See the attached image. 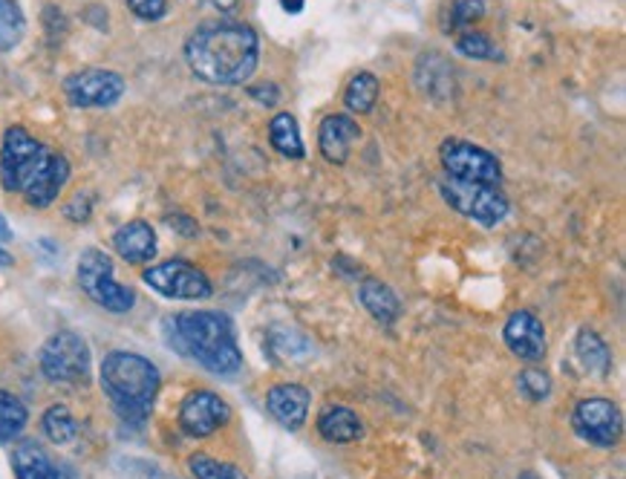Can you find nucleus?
I'll list each match as a JSON object with an SVG mask.
<instances>
[{"instance_id":"aec40b11","label":"nucleus","mask_w":626,"mask_h":479,"mask_svg":"<svg viewBox=\"0 0 626 479\" xmlns=\"http://www.w3.org/2000/svg\"><path fill=\"white\" fill-rule=\"evenodd\" d=\"M358 298H362L369 315L381 321V324H393L395 318L402 315V303H399L393 289L381 284V280H364L362 289H358Z\"/></svg>"},{"instance_id":"c85d7f7f","label":"nucleus","mask_w":626,"mask_h":479,"mask_svg":"<svg viewBox=\"0 0 626 479\" xmlns=\"http://www.w3.org/2000/svg\"><path fill=\"white\" fill-rule=\"evenodd\" d=\"M188 471H191L193 479H249L237 465L220 463V459L205 454H193L188 459Z\"/></svg>"},{"instance_id":"9b49d317","label":"nucleus","mask_w":626,"mask_h":479,"mask_svg":"<svg viewBox=\"0 0 626 479\" xmlns=\"http://www.w3.org/2000/svg\"><path fill=\"white\" fill-rule=\"evenodd\" d=\"M64 96L73 107H113L125 96V79L113 70H81L64 82Z\"/></svg>"},{"instance_id":"b1692460","label":"nucleus","mask_w":626,"mask_h":479,"mask_svg":"<svg viewBox=\"0 0 626 479\" xmlns=\"http://www.w3.org/2000/svg\"><path fill=\"white\" fill-rule=\"evenodd\" d=\"M26 422H29V414H26V405L12 393L0 391V442H12L24 433Z\"/></svg>"},{"instance_id":"c9c22d12","label":"nucleus","mask_w":626,"mask_h":479,"mask_svg":"<svg viewBox=\"0 0 626 479\" xmlns=\"http://www.w3.org/2000/svg\"><path fill=\"white\" fill-rule=\"evenodd\" d=\"M517 479H540V477L534 471H525V474H520V477H517Z\"/></svg>"},{"instance_id":"423d86ee","label":"nucleus","mask_w":626,"mask_h":479,"mask_svg":"<svg viewBox=\"0 0 626 479\" xmlns=\"http://www.w3.org/2000/svg\"><path fill=\"white\" fill-rule=\"evenodd\" d=\"M445 203L457 208L462 217L474 219L480 226L494 228L508 217V196L499 191V185H480V182H459L448 179L439 185Z\"/></svg>"},{"instance_id":"7c9ffc66","label":"nucleus","mask_w":626,"mask_h":479,"mask_svg":"<svg viewBox=\"0 0 626 479\" xmlns=\"http://www.w3.org/2000/svg\"><path fill=\"white\" fill-rule=\"evenodd\" d=\"M128 9L139 21H162L168 15V0H128Z\"/></svg>"},{"instance_id":"39448f33","label":"nucleus","mask_w":626,"mask_h":479,"mask_svg":"<svg viewBox=\"0 0 626 479\" xmlns=\"http://www.w3.org/2000/svg\"><path fill=\"white\" fill-rule=\"evenodd\" d=\"M49 147H44L35 136L12 124L3 133V147H0V182L12 194H24L29 179L35 177L40 165L47 163Z\"/></svg>"},{"instance_id":"20e7f679","label":"nucleus","mask_w":626,"mask_h":479,"mask_svg":"<svg viewBox=\"0 0 626 479\" xmlns=\"http://www.w3.org/2000/svg\"><path fill=\"white\" fill-rule=\"evenodd\" d=\"M79 286L90 301H96L98 307L107 309V312H116V315L130 312L133 303H137V292L116 280L113 261L102 249H87L79 258Z\"/></svg>"},{"instance_id":"6ab92c4d","label":"nucleus","mask_w":626,"mask_h":479,"mask_svg":"<svg viewBox=\"0 0 626 479\" xmlns=\"http://www.w3.org/2000/svg\"><path fill=\"white\" fill-rule=\"evenodd\" d=\"M318 433H321L327 442H332V445H346V442L362 439L364 428L362 419H358L350 407L332 405L318 416Z\"/></svg>"},{"instance_id":"a211bd4d","label":"nucleus","mask_w":626,"mask_h":479,"mask_svg":"<svg viewBox=\"0 0 626 479\" xmlns=\"http://www.w3.org/2000/svg\"><path fill=\"white\" fill-rule=\"evenodd\" d=\"M12 468H15L17 479H75L67 465L52 463L47 451L35 442H21L12 451Z\"/></svg>"},{"instance_id":"f704fd0d","label":"nucleus","mask_w":626,"mask_h":479,"mask_svg":"<svg viewBox=\"0 0 626 479\" xmlns=\"http://www.w3.org/2000/svg\"><path fill=\"white\" fill-rule=\"evenodd\" d=\"M12 263H15V261H12V254L0 249V266H12Z\"/></svg>"},{"instance_id":"4be33fe9","label":"nucleus","mask_w":626,"mask_h":479,"mask_svg":"<svg viewBox=\"0 0 626 479\" xmlns=\"http://www.w3.org/2000/svg\"><path fill=\"white\" fill-rule=\"evenodd\" d=\"M575 349H578L580 364H583L587 373L598 375V379H603V375L610 373L612 352H610V347L603 344L601 335L592 333V330H580L578 342H575Z\"/></svg>"},{"instance_id":"dca6fc26","label":"nucleus","mask_w":626,"mask_h":479,"mask_svg":"<svg viewBox=\"0 0 626 479\" xmlns=\"http://www.w3.org/2000/svg\"><path fill=\"white\" fill-rule=\"evenodd\" d=\"M309 391L300 384H277L265 393V407L286 431H297L309 414Z\"/></svg>"},{"instance_id":"9d476101","label":"nucleus","mask_w":626,"mask_h":479,"mask_svg":"<svg viewBox=\"0 0 626 479\" xmlns=\"http://www.w3.org/2000/svg\"><path fill=\"white\" fill-rule=\"evenodd\" d=\"M571 422L580 436L598 447H612L624 431V419L612 398H583L575 407Z\"/></svg>"},{"instance_id":"cd10ccee","label":"nucleus","mask_w":626,"mask_h":479,"mask_svg":"<svg viewBox=\"0 0 626 479\" xmlns=\"http://www.w3.org/2000/svg\"><path fill=\"white\" fill-rule=\"evenodd\" d=\"M457 52L465 58H474V61H499L503 52L494 41H491L485 33H476V29H465V33L457 38Z\"/></svg>"},{"instance_id":"7ed1b4c3","label":"nucleus","mask_w":626,"mask_h":479,"mask_svg":"<svg viewBox=\"0 0 626 479\" xmlns=\"http://www.w3.org/2000/svg\"><path fill=\"white\" fill-rule=\"evenodd\" d=\"M160 370L145 356L116 349L102 361V387L110 398L113 410L125 422H145L156 402V393H160Z\"/></svg>"},{"instance_id":"a878e982","label":"nucleus","mask_w":626,"mask_h":479,"mask_svg":"<svg viewBox=\"0 0 626 479\" xmlns=\"http://www.w3.org/2000/svg\"><path fill=\"white\" fill-rule=\"evenodd\" d=\"M26 33V17L15 0H0V56L15 49Z\"/></svg>"},{"instance_id":"393cba45","label":"nucleus","mask_w":626,"mask_h":479,"mask_svg":"<svg viewBox=\"0 0 626 479\" xmlns=\"http://www.w3.org/2000/svg\"><path fill=\"white\" fill-rule=\"evenodd\" d=\"M40 428H44L52 445H67V442H73L79 436V422H75V416L64 405L49 407L44 419H40Z\"/></svg>"},{"instance_id":"2f4dec72","label":"nucleus","mask_w":626,"mask_h":479,"mask_svg":"<svg viewBox=\"0 0 626 479\" xmlns=\"http://www.w3.org/2000/svg\"><path fill=\"white\" fill-rule=\"evenodd\" d=\"M251 96L258 98L260 105H277V98H281V89L274 87V84H260V87H251Z\"/></svg>"},{"instance_id":"c756f323","label":"nucleus","mask_w":626,"mask_h":479,"mask_svg":"<svg viewBox=\"0 0 626 479\" xmlns=\"http://www.w3.org/2000/svg\"><path fill=\"white\" fill-rule=\"evenodd\" d=\"M517 384H520L522 396L531 398V402H543L552 393V382H548V375L543 370H525Z\"/></svg>"},{"instance_id":"f8f14e48","label":"nucleus","mask_w":626,"mask_h":479,"mask_svg":"<svg viewBox=\"0 0 626 479\" xmlns=\"http://www.w3.org/2000/svg\"><path fill=\"white\" fill-rule=\"evenodd\" d=\"M228 419H232L228 402L211 391L188 393L182 407H179V424L193 439H205L211 433H217L223 424H228Z\"/></svg>"},{"instance_id":"412c9836","label":"nucleus","mask_w":626,"mask_h":479,"mask_svg":"<svg viewBox=\"0 0 626 479\" xmlns=\"http://www.w3.org/2000/svg\"><path fill=\"white\" fill-rule=\"evenodd\" d=\"M269 142H272V147L281 156L304 159V139H300V128H297L292 113H277L272 122H269Z\"/></svg>"},{"instance_id":"f257e3e1","label":"nucleus","mask_w":626,"mask_h":479,"mask_svg":"<svg viewBox=\"0 0 626 479\" xmlns=\"http://www.w3.org/2000/svg\"><path fill=\"white\" fill-rule=\"evenodd\" d=\"M185 61L191 73L214 87H237L260 64L258 33L240 21H211L193 29L185 41Z\"/></svg>"},{"instance_id":"4468645a","label":"nucleus","mask_w":626,"mask_h":479,"mask_svg":"<svg viewBox=\"0 0 626 479\" xmlns=\"http://www.w3.org/2000/svg\"><path fill=\"white\" fill-rule=\"evenodd\" d=\"M362 139V128L355 122L353 116L335 113L327 116L321 122V131H318V147H321L323 159L330 165H346L350 154H353V145Z\"/></svg>"},{"instance_id":"6e6552de","label":"nucleus","mask_w":626,"mask_h":479,"mask_svg":"<svg viewBox=\"0 0 626 479\" xmlns=\"http://www.w3.org/2000/svg\"><path fill=\"white\" fill-rule=\"evenodd\" d=\"M439 159H442L448 177L459 179V182H480V185L503 182V165L497 156L465 139H448L439 151Z\"/></svg>"},{"instance_id":"f3484780","label":"nucleus","mask_w":626,"mask_h":479,"mask_svg":"<svg viewBox=\"0 0 626 479\" xmlns=\"http://www.w3.org/2000/svg\"><path fill=\"white\" fill-rule=\"evenodd\" d=\"M113 249L121 261L128 263H147L156 258V231L145 219H133L113 235Z\"/></svg>"},{"instance_id":"1a4fd4ad","label":"nucleus","mask_w":626,"mask_h":479,"mask_svg":"<svg viewBox=\"0 0 626 479\" xmlns=\"http://www.w3.org/2000/svg\"><path fill=\"white\" fill-rule=\"evenodd\" d=\"M142 280L153 292L174 298V301H205L214 295L209 275L188 261H165L142 272Z\"/></svg>"},{"instance_id":"0eeeda50","label":"nucleus","mask_w":626,"mask_h":479,"mask_svg":"<svg viewBox=\"0 0 626 479\" xmlns=\"http://www.w3.org/2000/svg\"><path fill=\"white\" fill-rule=\"evenodd\" d=\"M40 373L56 384H84L90 379V347L79 333H56L40 347Z\"/></svg>"},{"instance_id":"473e14b6","label":"nucleus","mask_w":626,"mask_h":479,"mask_svg":"<svg viewBox=\"0 0 626 479\" xmlns=\"http://www.w3.org/2000/svg\"><path fill=\"white\" fill-rule=\"evenodd\" d=\"M304 3H306V0H281V7L286 9L290 15H297V12L304 9Z\"/></svg>"},{"instance_id":"bb28decb","label":"nucleus","mask_w":626,"mask_h":479,"mask_svg":"<svg viewBox=\"0 0 626 479\" xmlns=\"http://www.w3.org/2000/svg\"><path fill=\"white\" fill-rule=\"evenodd\" d=\"M485 0H453L445 12V29L457 33V29H471L476 21L485 17Z\"/></svg>"},{"instance_id":"5701e85b","label":"nucleus","mask_w":626,"mask_h":479,"mask_svg":"<svg viewBox=\"0 0 626 479\" xmlns=\"http://www.w3.org/2000/svg\"><path fill=\"white\" fill-rule=\"evenodd\" d=\"M378 93H381V84L373 73H358L353 75V82L346 84L344 93V105L353 110V113L364 116L369 113L378 101Z\"/></svg>"},{"instance_id":"ddd939ff","label":"nucleus","mask_w":626,"mask_h":479,"mask_svg":"<svg viewBox=\"0 0 626 479\" xmlns=\"http://www.w3.org/2000/svg\"><path fill=\"white\" fill-rule=\"evenodd\" d=\"M503 335H506L508 349L522 361L546 358V330H543V321L529 309H520L508 318Z\"/></svg>"},{"instance_id":"f03ea898","label":"nucleus","mask_w":626,"mask_h":479,"mask_svg":"<svg viewBox=\"0 0 626 479\" xmlns=\"http://www.w3.org/2000/svg\"><path fill=\"white\" fill-rule=\"evenodd\" d=\"M174 326V344L182 356L193 358L197 364H202L209 373L232 375L240 370L243 356L234 338V326L228 315L223 312H182L170 321Z\"/></svg>"},{"instance_id":"72a5a7b5","label":"nucleus","mask_w":626,"mask_h":479,"mask_svg":"<svg viewBox=\"0 0 626 479\" xmlns=\"http://www.w3.org/2000/svg\"><path fill=\"white\" fill-rule=\"evenodd\" d=\"M0 240H12V228H9V223L3 217H0Z\"/></svg>"},{"instance_id":"2eb2a0df","label":"nucleus","mask_w":626,"mask_h":479,"mask_svg":"<svg viewBox=\"0 0 626 479\" xmlns=\"http://www.w3.org/2000/svg\"><path fill=\"white\" fill-rule=\"evenodd\" d=\"M67 179H70V163H67V156L49 151L47 163L40 165L35 177L29 179V185L24 188V200L33 205V208H49V205L58 200V194H61V188L67 185Z\"/></svg>"}]
</instances>
